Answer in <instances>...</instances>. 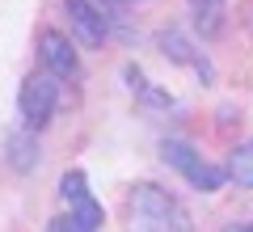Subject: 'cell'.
<instances>
[{"instance_id":"1","label":"cell","mask_w":253,"mask_h":232,"mask_svg":"<svg viewBox=\"0 0 253 232\" xmlns=\"http://www.w3.org/2000/svg\"><path fill=\"white\" fill-rule=\"evenodd\" d=\"M126 228L131 232H190V215L169 190L139 182L126 194Z\"/></svg>"},{"instance_id":"2","label":"cell","mask_w":253,"mask_h":232,"mask_svg":"<svg viewBox=\"0 0 253 232\" xmlns=\"http://www.w3.org/2000/svg\"><path fill=\"white\" fill-rule=\"evenodd\" d=\"M55 106H59V76L51 72H30L17 89V114L26 131H42L46 123L55 118Z\"/></svg>"},{"instance_id":"3","label":"cell","mask_w":253,"mask_h":232,"mask_svg":"<svg viewBox=\"0 0 253 232\" xmlns=\"http://www.w3.org/2000/svg\"><path fill=\"white\" fill-rule=\"evenodd\" d=\"M161 161L169 165V169H177L181 178H186L194 190H203V194H215V190L228 182V169L203 161V152H194L186 139H165L161 143Z\"/></svg>"},{"instance_id":"4","label":"cell","mask_w":253,"mask_h":232,"mask_svg":"<svg viewBox=\"0 0 253 232\" xmlns=\"http://www.w3.org/2000/svg\"><path fill=\"white\" fill-rule=\"evenodd\" d=\"M38 59H42V68L51 72V76H59V81L81 76V55H76V43H72L68 34H59V30H42V34H38Z\"/></svg>"},{"instance_id":"5","label":"cell","mask_w":253,"mask_h":232,"mask_svg":"<svg viewBox=\"0 0 253 232\" xmlns=\"http://www.w3.org/2000/svg\"><path fill=\"white\" fill-rule=\"evenodd\" d=\"M63 13H68V26H72L81 46H101L110 38V21L93 9L89 0H63Z\"/></svg>"},{"instance_id":"6","label":"cell","mask_w":253,"mask_h":232,"mask_svg":"<svg viewBox=\"0 0 253 232\" xmlns=\"http://www.w3.org/2000/svg\"><path fill=\"white\" fill-rule=\"evenodd\" d=\"M156 43H161V51H165V59L169 63H181V68H194L203 76V81H211V63L203 59L199 51H194V43H190L181 30H161L156 34Z\"/></svg>"},{"instance_id":"7","label":"cell","mask_w":253,"mask_h":232,"mask_svg":"<svg viewBox=\"0 0 253 232\" xmlns=\"http://www.w3.org/2000/svg\"><path fill=\"white\" fill-rule=\"evenodd\" d=\"M4 161H9L17 173H34L38 169V139H34V131H13L9 139H4Z\"/></svg>"},{"instance_id":"8","label":"cell","mask_w":253,"mask_h":232,"mask_svg":"<svg viewBox=\"0 0 253 232\" xmlns=\"http://www.w3.org/2000/svg\"><path fill=\"white\" fill-rule=\"evenodd\" d=\"M190 13H194V30L203 38H215L224 30V0H190Z\"/></svg>"},{"instance_id":"9","label":"cell","mask_w":253,"mask_h":232,"mask_svg":"<svg viewBox=\"0 0 253 232\" xmlns=\"http://www.w3.org/2000/svg\"><path fill=\"white\" fill-rule=\"evenodd\" d=\"M123 76H126V89L135 93V97H144L148 106H161V110H169V106H173V97H169L165 89H156V85L148 81V76L135 68V63H126V68H123Z\"/></svg>"},{"instance_id":"10","label":"cell","mask_w":253,"mask_h":232,"mask_svg":"<svg viewBox=\"0 0 253 232\" xmlns=\"http://www.w3.org/2000/svg\"><path fill=\"white\" fill-rule=\"evenodd\" d=\"M228 178H232L236 186L253 190V139H245V143L232 148V156H228Z\"/></svg>"},{"instance_id":"11","label":"cell","mask_w":253,"mask_h":232,"mask_svg":"<svg viewBox=\"0 0 253 232\" xmlns=\"http://www.w3.org/2000/svg\"><path fill=\"white\" fill-rule=\"evenodd\" d=\"M59 198H63L68 207H76V203H84V198H93V194H89V178H84L81 169H68V173L59 178Z\"/></svg>"},{"instance_id":"12","label":"cell","mask_w":253,"mask_h":232,"mask_svg":"<svg viewBox=\"0 0 253 232\" xmlns=\"http://www.w3.org/2000/svg\"><path fill=\"white\" fill-rule=\"evenodd\" d=\"M46 232H93V228H84L72 211H63V215H55V220L46 224Z\"/></svg>"},{"instance_id":"13","label":"cell","mask_w":253,"mask_h":232,"mask_svg":"<svg viewBox=\"0 0 253 232\" xmlns=\"http://www.w3.org/2000/svg\"><path fill=\"white\" fill-rule=\"evenodd\" d=\"M89 4H93V9H97L101 17L110 21V26H114V21L123 17V4H126V0H89Z\"/></svg>"},{"instance_id":"14","label":"cell","mask_w":253,"mask_h":232,"mask_svg":"<svg viewBox=\"0 0 253 232\" xmlns=\"http://www.w3.org/2000/svg\"><path fill=\"white\" fill-rule=\"evenodd\" d=\"M245 26H249V34H253V4L245 9Z\"/></svg>"},{"instance_id":"15","label":"cell","mask_w":253,"mask_h":232,"mask_svg":"<svg viewBox=\"0 0 253 232\" xmlns=\"http://www.w3.org/2000/svg\"><path fill=\"white\" fill-rule=\"evenodd\" d=\"M224 232H253V224H249V228H224Z\"/></svg>"}]
</instances>
